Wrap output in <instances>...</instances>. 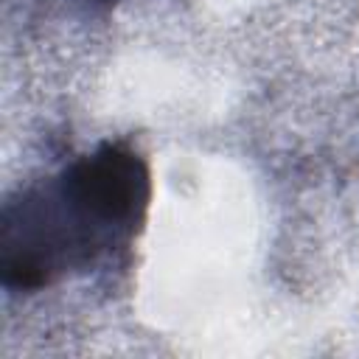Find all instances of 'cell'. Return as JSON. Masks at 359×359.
Segmentation results:
<instances>
[{
	"label": "cell",
	"instance_id": "6da1fadb",
	"mask_svg": "<svg viewBox=\"0 0 359 359\" xmlns=\"http://www.w3.org/2000/svg\"><path fill=\"white\" fill-rule=\"evenodd\" d=\"M143 151L109 137L62 168L17 188L0 208V280L42 292L126 252L151 205Z\"/></svg>",
	"mask_w": 359,
	"mask_h": 359
}]
</instances>
